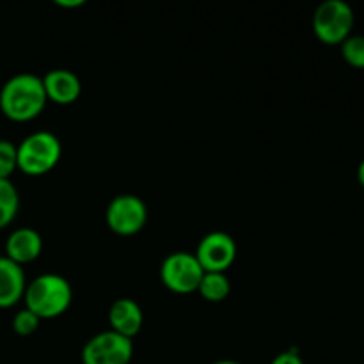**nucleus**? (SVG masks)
<instances>
[{"mask_svg": "<svg viewBox=\"0 0 364 364\" xmlns=\"http://www.w3.org/2000/svg\"><path fill=\"white\" fill-rule=\"evenodd\" d=\"M46 92L41 77L18 73L6 80L0 89V112L13 123H28L45 110Z\"/></svg>", "mask_w": 364, "mask_h": 364, "instance_id": "nucleus-1", "label": "nucleus"}, {"mask_svg": "<svg viewBox=\"0 0 364 364\" xmlns=\"http://www.w3.org/2000/svg\"><path fill=\"white\" fill-rule=\"evenodd\" d=\"M25 308L39 320L57 318L64 315L73 301V290L68 279L59 274H41L27 283L23 294Z\"/></svg>", "mask_w": 364, "mask_h": 364, "instance_id": "nucleus-2", "label": "nucleus"}, {"mask_svg": "<svg viewBox=\"0 0 364 364\" xmlns=\"http://www.w3.org/2000/svg\"><path fill=\"white\" fill-rule=\"evenodd\" d=\"M63 155V146L52 132H34L16 146L18 171L27 176H45L55 169Z\"/></svg>", "mask_w": 364, "mask_h": 364, "instance_id": "nucleus-3", "label": "nucleus"}, {"mask_svg": "<svg viewBox=\"0 0 364 364\" xmlns=\"http://www.w3.org/2000/svg\"><path fill=\"white\" fill-rule=\"evenodd\" d=\"M355 14L345 0H326L313 14V32L320 43L338 46L352 36Z\"/></svg>", "mask_w": 364, "mask_h": 364, "instance_id": "nucleus-4", "label": "nucleus"}, {"mask_svg": "<svg viewBox=\"0 0 364 364\" xmlns=\"http://www.w3.org/2000/svg\"><path fill=\"white\" fill-rule=\"evenodd\" d=\"M203 267L192 252H173L164 259L160 267V279L162 284L178 295H188L198 291L203 279Z\"/></svg>", "mask_w": 364, "mask_h": 364, "instance_id": "nucleus-5", "label": "nucleus"}, {"mask_svg": "<svg viewBox=\"0 0 364 364\" xmlns=\"http://www.w3.org/2000/svg\"><path fill=\"white\" fill-rule=\"evenodd\" d=\"M107 226L119 237H134L148 220V208L139 196L121 194L109 203L105 212Z\"/></svg>", "mask_w": 364, "mask_h": 364, "instance_id": "nucleus-6", "label": "nucleus"}, {"mask_svg": "<svg viewBox=\"0 0 364 364\" xmlns=\"http://www.w3.org/2000/svg\"><path fill=\"white\" fill-rule=\"evenodd\" d=\"M134 341L114 331L92 336L82 348V364H130Z\"/></svg>", "mask_w": 364, "mask_h": 364, "instance_id": "nucleus-7", "label": "nucleus"}, {"mask_svg": "<svg viewBox=\"0 0 364 364\" xmlns=\"http://www.w3.org/2000/svg\"><path fill=\"white\" fill-rule=\"evenodd\" d=\"M194 256L205 272H226L237 259V244L224 231H213L199 242Z\"/></svg>", "mask_w": 364, "mask_h": 364, "instance_id": "nucleus-8", "label": "nucleus"}, {"mask_svg": "<svg viewBox=\"0 0 364 364\" xmlns=\"http://www.w3.org/2000/svg\"><path fill=\"white\" fill-rule=\"evenodd\" d=\"M45 87L46 100L57 105H71L82 95V82L73 71L70 70H50L45 77H41Z\"/></svg>", "mask_w": 364, "mask_h": 364, "instance_id": "nucleus-9", "label": "nucleus"}, {"mask_svg": "<svg viewBox=\"0 0 364 364\" xmlns=\"http://www.w3.org/2000/svg\"><path fill=\"white\" fill-rule=\"evenodd\" d=\"M43 252V238L32 228H18L11 231L6 240V258L16 265H27L36 262Z\"/></svg>", "mask_w": 364, "mask_h": 364, "instance_id": "nucleus-10", "label": "nucleus"}, {"mask_svg": "<svg viewBox=\"0 0 364 364\" xmlns=\"http://www.w3.org/2000/svg\"><path fill=\"white\" fill-rule=\"evenodd\" d=\"M109 323L110 331L134 340L144 323L141 306L134 299H117L109 309Z\"/></svg>", "mask_w": 364, "mask_h": 364, "instance_id": "nucleus-11", "label": "nucleus"}, {"mask_svg": "<svg viewBox=\"0 0 364 364\" xmlns=\"http://www.w3.org/2000/svg\"><path fill=\"white\" fill-rule=\"evenodd\" d=\"M25 272L20 265L0 256V309H9L23 301Z\"/></svg>", "mask_w": 364, "mask_h": 364, "instance_id": "nucleus-12", "label": "nucleus"}, {"mask_svg": "<svg viewBox=\"0 0 364 364\" xmlns=\"http://www.w3.org/2000/svg\"><path fill=\"white\" fill-rule=\"evenodd\" d=\"M231 291L230 279L224 272H205L198 294L208 302H223Z\"/></svg>", "mask_w": 364, "mask_h": 364, "instance_id": "nucleus-13", "label": "nucleus"}, {"mask_svg": "<svg viewBox=\"0 0 364 364\" xmlns=\"http://www.w3.org/2000/svg\"><path fill=\"white\" fill-rule=\"evenodd\" d=\"M20 210V196L11 180H0V231L9 226Z\"/></svg>", "mask_w": 364, "mask_h": 364, "instance_id": "nucleus-14", "label": "nucleus"}, {"mask_svg": "<svg viewBox=\"0 0 364 364\" xmlns=\"http://www.w3.org/2000/svg\"><path fill=\"white\" fill-rule=\"evenodd\" d=\"M345 63L358 70H364V36H350L340 45Z\"/></svg>", "mask_w": 364, "mask_h": 364, "instance_id": "nucleus-15", "label": "nucleus"}, {"mask_svg": "<svg viewBox=\"0 0 364 364\" xmlns=\"http://www.w3.org/2000/svg\"><path fill=\"white\" fill-rule=\"evenodd\" d=\"M18 169L16 146L7 139H0V180H11Z\"/></svg>", "mask_w": 364, "mask_h": 364, "instance_id": "nucleus-16", "label": "nucleus"}, {"mask_svg": "<svg viewBox=\"0 0 364 364\" xmlns=\"http://www.w3.org/2000/svg\"><path fill=\"white\" fill-rule=\"evenodd\" d=\"M39 323H41V320L34 313L28 311L27 308L20 309L13 316V331L18 336H31V334H34L39 329Z\"/></svg>", "mask_w": 364, "mask_h": 364, "instance_id": "nucleus-17", "label": "nucleus"}, {"mask_svg": "<svg viewBox=\"0 0 364 364\" xmlns=\"http://www.w3.org/2000/svg\"><path fill=\"white\" fill-rule=\"evenodd\" d=\"M270 364H304V361H302L301 355H299L295 350H288V352H281V354H277Z\"/></svg>", "mask_w": 364, "mask_h": 364, "instance_id": "nucleus-18", "label": "nucleus"}, {"mask_svg": "<svg viewBox=\"0 0 364 364\" xmlns=\"http://www.w3.org/2000/svg\"><path fill=\"white\" fill-rule=\"evenodd\" d=\"M55 6L64 7V9H75V7L84 6V0H55Z\"/></svg>", "mask_w": 364, "mask_h": 364, "instance_id": "nucleus-19", "label": "nucleus"}, {"mask_svg": "<svg viewBox=\"0 0 364 364\" xmlns=\"http://www.w3.org/2000/svg\"><path fill=\"white\" fill-rule=\"evenodd\" d=\"M358 180H359V185L364 188V159L361 160V164H359L358 167Z\"/></svg>", "mask_w": 364, "mask_h": 364, "instance_id": "nucleus-20", "label": "nucleus"}, {"mask_svg": "<svg viewBox=\"0 0 364 364\" xmlns=\"http://www.w3.org/2000/svg\"><path fill=\"white\" fill-rule=\"evenodd\" d=\"M212 364H240V363L230 361V359H224V361H215V363H212Z\"/></svg>", "mask_w": 364, "mask_h": 364, "instance_id": "nucleus-21", "label": "nucleus"}]
</instances>
